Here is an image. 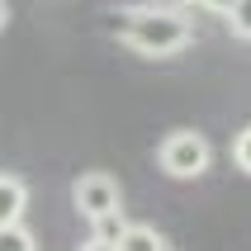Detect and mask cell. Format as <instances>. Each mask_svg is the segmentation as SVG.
<instances>
[{
  "instance_id": "2",
  "label": "cell",
  "mask_w": 251,
  "mask_h": 251,
  "mask_svg": "<svg viewBox=\"0 0 251 251\" xmlns=\"http://www.w3.org/2000/svg\"><path fill=\"white\" fill-rule=\"evenodd\" d=\"M156 166L166 171L171 180H199V176L213 166V147L195 128H176V133H166L161 147H156Z\"/></svg>"
},
{
  "instance_id": "4",
  "label": "cell",
  "mask_w": 251,
  "mask_h": 251,
  "mask_svg": "<svg viewBox=\"0 0 251 251\" xmlns=\"http://www.w3.org/2000/svg\"><path fill=\"white\" fill-rule=\"evenodd\" d=\"M124 237H128L124 209H109V213H100V218H90V237H85V247H90V251H114V247H124Z\"/></svg>"
},
{
  "instance_id": "9",
  "label": "cell",
  "mask_w": 251,
  "mask_h": 251,
  "mask_svg": "<svg viewBox=\"0 0 251 251\" xmlns=\"http://www.w3.org/2000/svg\"><path fill=\"white\" fill-rule=\"evenodd\" d=\"M232 166H237L242 176H251V124L232 138Z\"/></svg>"
},
{
  "instance_id": "8",
  "label": "cell",
  "mask_w": 251,
  "mask_h": 251,
  "mask_svg": "<svg viewBox=\"0 0 251 251\" xmlns=\"http://www.w3.org/2000/svg\"><path fill=\"white\" fill-rule=\"evenodd\" d=\"M227 28H232L242 43H251V0H237V5L227 10Z\"/></svg>"
},
{
  "instance_id": "7",
  "label": "cell",
  "mask_w": 251,
  "mask_h": 251,
  "mask_svg": "<svg viewBox=\"0 0 251 251\" xmlns=\"http://www.w3.org/2000/svg\"><path fill=\"white\" fill-rule=\"evenodd\" d=\"M33 247H38V237H33V227H24V218L0 227V251H33Z\"/></svg>"
},
{
  "instance_id": "1",
  "label": "cell",
  "mask_w": 251,
  "mask_h": 251,
  "mask_svg": "<svg viewBox=\"0 0 251 251\" xmlns=\"http://www.w3.org/2000/svg\"><path fill=\"white\" fill-rule=\"evenodd\" d=\"M124 43L142 57H176L195 43V19L171 5H147V10H133L124 24Z\"/></svg>"
},
{
  "instance_id": "11",
  "label": "cell",
  "mask_w": 251,
  "mask_h": 251,
  "mask_svg": "<svg viewBox=\"0 0 251 251\" xmlns=\"http://www.w3.org/2000/svg\"><path fill=\"white\" fill-rule=\"evenodd\" d=\"M5 24H10V5L0 0V33H5Z\"/></svg>"
},
{
  "instance_id": "5",
  "label": "cell",
  "mask_w": 251,
  "mask_h": 251,
  "mask_svg": "<svg viewBox=\"0 0 251 251\" xmlns=\"http://www.w3.org/2000/svg\"><path fill=\"white\" fill-rule=\"evenodd\" d=\"M24 209H28V185L19 180V176H5V171H0V227L19 223Z\"/></svg>"
},
{
  "instance_id": "10",
  "label": "cell",
  "mask_w": 251,
  "mask_h": 251,
  "mask_svg": "<svg viewBox=\"0 0 251 251\" xmlns=\"http://www.w3.org/2000/svg\"><path fill=\"white\" fill-rule=\"evenodd\" d=\"M195 5H204V10H213V14H227L237 0H195Z\"/></svg>"
},
{
  "instance_id": "6",
  "label": "cell",
  "mask_w": 251,
  "mask_h": 251,
  "mask_svg": "<svg viewBox=\"0 0 251 251\" xmlns=\"http://www.w3.org/2000/svg\"><path fill=\"white\" fill-rule=\"evenodd\" d=\"M171 242L156 232L152 223H128V237H124V247L119 251H166Z\"/></svg>"
},
{
  "instance_id": "3",
  "label": "cell",
  "mask_w": 251,
  "mask_h": 251,
  "mask_svg": "<svg viewBox=\"0 0 251 251\" xmlns=\"http://www.w3.org/2000/svg\"><path fill=\"white\" fill-rule=\"evenodd\" d=\"M71 204L85 218H100V213H109V209H124V190H119V180H114L109 171H85L71 185Z\"/></svg>"
}]
</instances>
